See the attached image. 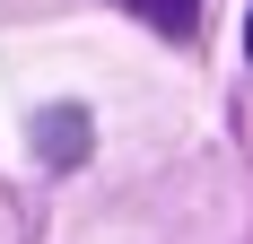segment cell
Returning <instances> with one entry per match:
<instances>
[{
  "label": "cell",
  "instance_id": "7a4b0ae2",
  "mask_svg": "<svg viewBox=\"0 0 253 244\" xmlns=\"http://www.w3.org/2000/svg\"><path fill=\"white\" fill-rule=\"evenodd\" d=\"M140 26H157V35H192L201 26V0H123Z\"/></svg>",
  "mask_w": 253,
  "mask_h": 244
},
{
  "label": "cell",
  "instance_id": "3957f363",
  "mask_svg": "<svg viewBox=\"0 0 253 244\" xmlns=\"http://www.w3.org/2000/svg\"><path fill=\"white\" fill-rule=\"evenodd\" d=\"M245 61H253V18H245Z\"/></svg>",
  "mask_w": 253,
  "mask_h": 244
},
{
  "label": "cell",
  "instance_id": "6da1fadb",
  "mask_svg": "<svg viewBox=\"0 0 253 244\" xmlns=\"http://www.w3.org/2000/svg\"><path fill=\"white\" fill-rule=\"evenodd\" d=\"M35 148H44L52 166H79V157H87V114H79V105H52V114H35Z\"/></svg>",
  "mask_w": 253,
  "mask_h": 244
}]
</instances>
